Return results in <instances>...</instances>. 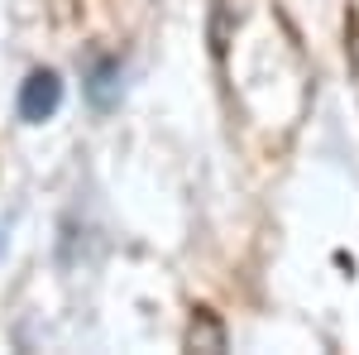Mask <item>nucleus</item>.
<instances>
[{"label":"nucleus","mask_w":359,"mask_h":355,"mask_svg":"<svg viewBox=\"0 0 359 355\" xmlns=\"http://www.w3.org/2000/svg\"><path fill=\"white\" fill-rule=\"evenodd\" d=\"M57 106H62V82H57L53 67H39V72H29L25 86H20V120L29 125H43V120H53Z\"/></svg>","instance_id":"nucleus-1"},{"label":"nucleus","mask_w":359,"mask_h":355,"mask_svg":"<svg viewBox=\"0 0 359 355\" xmlns=\"http://www.w3.org/2000/svg\"><path fill=\"white\" fill-rule=\"evenodd\" d=\"M86 96L96 101V110H111L115 101H120V58H101V63L91 67Z\"/></svg>","instance_id":"nucleus-2"}]
</instances>
